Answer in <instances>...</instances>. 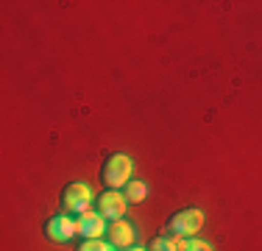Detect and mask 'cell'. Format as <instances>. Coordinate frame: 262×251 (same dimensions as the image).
Segmentation results:
<instances>
[{
    "label": "cell",
    "instance_id": "obj_1",
    "mask_svg": "<svg viewBox=\"0 0 262 251\" xmlns=\"http://www.w3.org/2000/svg\"><path fill=\"white\" fill-rule=\"evenodd\" d=\"M201 226H204V212L195 210V206H187V210L167 218L165 232L173 240H184V237H195L201 232Z\"/></svg>",
    "mask_w": 262,
    "mask_h": 251
},
{
    "label": "cell",
    "instance_id": "obj_2",
    "mask_svg": "<svg viewBox=\"0 0 262 251\" xmlns=\"http://www.w3.org/2000/svg\"><path fill=\"white\" fill-rule=\"evenodd\" d=\"M131 171H134V162H131L126 154H112L109 159L103 162V168H101L103 187H109V190L126 187L131 181Z\"/></svg>",
    "mask_w": 262,
    "mask_h": 251
},
{
    "label": "cell",
    "instance_id": "obj_3",
    "mask_svg": "<svg viewBox=\"0 0 262 251\" xmlns=\"http://www.w3.org/2000/svg\"><path fill=\"white\" fill-rule=\"evenodd\" d=\"M92 206V190L84 181H70L61 193V212H73V215H84Z\"/></svg>",
    "mask_w": 262,
    "mask_h": 251
},
{
    "label": "cell",
    "instance_id": "obj_4",
    "mask_svg": "<svg viewBox=\"0 0 262 251\" xmlns=\"http://www.w3.org/2000/svg\"><path fill=\"white\" fill-rule=\"evenodd\" d=\"M76 235H78L76 221H73V218H67L64 212L53 215L51 221L45 223V237H48L51 243H56V246H61V243H70Z\"/></svg>",
    "mask_w": 262,
    "mask_h": 251
},
{
    "label": "cell",
    "instance_id": "obj_5",
    "mask_svg": "<svg viewBox=\"0 0 262 251\" xmlns=\"http://www.w3.org/2000/svg\"><path fill=\"white\" fill-rule=\"evenodd\" d=\"M106 243L115 251H128L137 243V232L128 221H112L106 226Z\"/></svg>",
    "mask_w": 262,
    "mask_h": 251
},
{
    "label": "cell",
    "instance_id": "obj_6",
    "mask_svg": "<svg viewBox=\"0 0 262 251\" xmlns=\"http://www.w3.org/2000/svg\"><path fill=\"white\" fill-rule=\"evenodd\" d=\"M128 210V201L123 193L117 190H103L101 196H98V212L106 218V221H123V215H126Z\"/></svg>",
    "mask_w": 262,
    "mask_h": 251
},
{
    "label": "cell",
    "instance_id": "obj_7",
    "mask_svg": "<svg viewBox=\"0 0 262 251\" xmlns=\"http://www.w3.org/2000/svg\"><path fill=\"white\" fill-rule=\"evenodd\" d=\"M106 218L101 212H84V215L76 218V229H78V237L81 240H101V235H106Z\"/></svg>",
    "mask_w": 262,
    "mask_h": 251
},
{
    "label": "cell",
    "instance_id": "obj_8",
    "mask_svg": "<svg viewBox=\"0 0 262 251\" xmlns=\"http://www.w3.org/2000/svg\"><path fill=\"white\" fill-rule=\"evenodd\" d=\"M123 196H126L128 204H142L148 196V184L145 181H140V179H131L126 187H123Z\"/></svg>",
    "mask_w": 262,
    "mask_h": 251
},
{
    "label": "cell",
    "instance_id": "obj_9",
    "mask_svg": "<svg viewBox=\"0 0 262 251\" xmlns=\"http://www.w3.org/2000/svg\"><path fill=\"white\" fill-rule=\"evenodd\" d=\"M179 243V251H212L209 243L198 240V237H184V240H176Z\"/></svg>",
    "mask_w": 262,
    "mask_h": 251
},
{
    "label": "cell",
    "instance_id": "obj_10",
    "mask_svg": "<svg viewBox=\"0 0 262 251\" xmlns=\"http://www.w3.org/2000/svg\"><path fill=\"white\" fill-rule=\"evenodd\" d=\"M148 251H179V243L173 240V237H157Z\"/></svg>",
    "mask_w": 262,
    "mask_h": 251
},
{
    "label": "cell",
    "instance_id": "obj_11",
    "mask_svg": "<svg viewBox=\"0 0 262 251\" xmlns=\"http://www.w3.org/2000/svg\"><path fill=\"white\" fill-rule=\"evenodd\" d=\"M78 251H115V248H112L106 240H84L78 246Z\"/></svg>",
    "mask_w": 262,
    "mask_h": 251
},
{
    "label": "cell",
    "instance_id": "obj_12",
    "mask_svg": "<svg viewBox=\"0 0 262 251\" xmlns=\"http://www.w3.org/2000/svg\"><path fill=\"white\" fill-rule=\"evenodd\" d=\"M128 251H148V248H140V246H134V248H128Z\"/></svg>",
    "mask_w": 262,
    "mask_h": 251
}]
</instances>
